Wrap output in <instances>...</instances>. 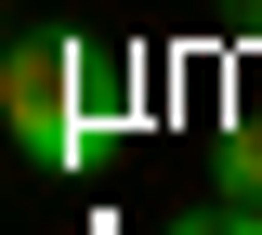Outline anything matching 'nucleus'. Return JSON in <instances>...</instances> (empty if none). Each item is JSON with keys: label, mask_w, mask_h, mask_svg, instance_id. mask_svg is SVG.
Masks as SVG:
<instances>
[{"label": "nucleus", "mask_w": 262, "mask_h": 235, "mask_svg": "<svg viewBox=\"0 0 262 235\" xmlns=\"http://www.w3.org/2000/svg\"><path fill=\"white\" fill-rule=\"evenodd\" d=\"M223 183H236V196H262V131H249V144H223Z\"/></svg>", "instance_id": "nucleus-3"}, {"label": "nucleus", "mask_w": 262, "mask_h": 235, "mask_svg": "<svg viewBox=\"0 0 262 235\" xmlns=\"http://www.w3.org/2000/svg\"><path fill=\"white\" fill-rule=\"evenodd\" d=\"M0 79H13V131H27L39 170H79L92 157V118H118V66L92 39H27Z\"/></svg>", "instance_id": "nucleus-1"}, {"label": "nucleus", "mask_w": 262, "mask_h": 235, "mask_svg": "<svg viewBox=\"0 0 262 235\" xmlns=\"http://www.w3.org/2000/svg\"><path fill=\"white\" fill-rule=\"evenodd\" d=\"M158 235H262V196H210V209H170Z\"/></svg>", "instance_id": "nucleus-2"}, {"label": "nucleus", "mask_w": 262, "mask_h": 235, "mask_svg": "<svg viewBox=\"0 0 262 235\" xmlns=\"http://www.w3.org/2000/svg\"><path fill=\"white\" fill-rule=\"evenodd\" d=\"M223 13H236V27H262V0H223Z\"/></svg>", "instance_id": "nucleus-4"}]
</instances>
